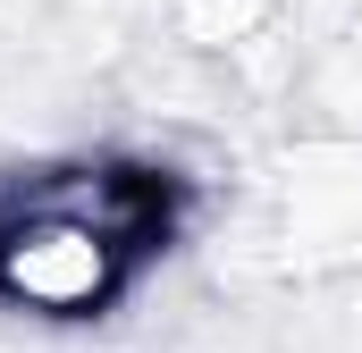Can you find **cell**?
<instances>
[{"label":"cell","mask_w":362,"mask_h":353,"mask_svg":"<svg viewBox=\"0 0 362 353\" xmlns=\"http://www.w3.org/2000/svg\"><path fill=\"white\" fill-rule=\"evenodd\" d=\"M135 286H144V261L127 244L0 185V311L34 328H93Z\"/></svg>","instance_id":"cell-1"},{"label":"cell","mask_w":362,"mask_h":353,"mask_svg":"<svg viewBox=\"0 0 362 353\" xmlns=\"http://www.w3.org/2000/svg\"><path fill=\"white\" fill-rule=\"evenodd\" d=\"M286 0H177V42L185 51H253L270 42Z\"/></svg>","instance_id":"cell-2"}]
</instances>
